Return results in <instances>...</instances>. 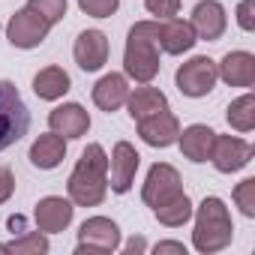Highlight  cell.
Listing matches in <instances>:
<instances>
[{
	"label": "cell",
	"instance_id": "18",
	"mask_svg": "<svg viewBox=\"0 0 255 255\" xmlns=\"http://www.w3.org/2000/svg\"><path fill=\"white\" fill-rule=\"evenodd\" d=\"M213 138L216 132L204 123H192L186 129H180L177 135V144H180V153L189 159V162H207L210 153H213Z\"/></svg>",
	"mask_w": 255,
	"mask_h": 255
},
{
	"label": "cell",
	"instance_id": "19",
	"mask_svg": "<svg viewBox=\"0 0 255 255\" xmlns=\"http://www.w3.org/2000/svg\"><path fill=\"white\" fill-rule=\"evenodd\" d=\"M126 96H129V81H126V75H120V72H108V75H102L99 81H96V87H93V102H96V108H102V111H117L120 105H126Z\"/></svg>",
	"mask_w": 255,
	"mask_h": 255
},
{
	"label": "cell",
	"instance_id": "5",
	"mask_svg": "<svg viewBox=\"0 0 255 255\" xmlns=\"http://www.w3.org/2000/svg\"><path fill=\"white\" fill-rule=\"evenodd\" d=\"M174 81H177V90H180L183 96H189V99H201V96H207V93L216 87V81H219L216 60L198 54V57L180 63Z\"/></svg>",
	"mask_w": 255,
	"mask_h": 255
},
{
	"label": "cell",
	"instance_id": "34",
	"mask_svg": "<svg viewBox=\"0 0 255 255\" xmlns=\"http://www.w3.org/2000/svg\"><path fill=\"white\" fill-rule=\"evenodd\" d=\"M0 252H9V249H6V243H0Z\"/></svg>",
	"mask_w": 255,
	"mask_h": 255
},
{
	"label": "cell",
	"instance_id": "14",
	"mask_svg": "<svg viewBox=\"0 0 255 255\" xmlns=\"http://www.w3.org/2000/svg\"><path fill=\"white\" fill-rule=\"evenodd\" d=\"M72 54L84 72H96L108 63V36L102 30H81L72 45Z\"/></svg>",
	"mask_w": 255,
	"mask_h": 255
},
{
	"label": "cell",
	"instance_id": "27",
	"mask_svg": "<svg viewBox=\"0 0 255 255\" xmlns=\"http://www.w3.org/2000/svg\"><path fill=\"white\" fill-rule=\"evenodd\" d=\"M234 204L240 207V213L243 216H255V177H246V180H240L237 186H234Z\"/></svg>",
	"mask_w": 255,
	"mask_h": 255
},
{
	"label": "cell",
	"instance_id": "15",
	"mask_svg": "<svg viewBox=\"0 0 255 255\" xmlns=\"http://www.w3.org/2000/svg\"><path fill=\"white\" fill-rule=\"evenodd\" d=\"M48 126H51V132H57L66 141H72V138L87 135V129H90V114L78 102H63V105H57L48 114Z\"/></svg>",
	"mask_w": 255,
	"mask_h": 255
},
{
	"label": "cell",
	"instance_id": "22",
	"mask_svg": "<svg viewBox=\"0 0 255 255\" xmlns=\"http://www.w3.org/2000/svg\"><path fill=\"white\" fill-rule=\"evenodd\" d=\"M72 81H69V72L60 69V66H45L33 75V93L45 102H54V99H63L69 93Z\"/></svg>",
	"mask_w": 255,
	"mask_h": 255
},
{
	"label": "cell",
	"instance_id": "31",
	"mask_svg": "<svg viewBox=\"0 0 255 255\" xmlns=\"http://www.w3.org/2000/svg\"><path fill=\"white\" fill-rule=\"evenodd\" d=\"M15 192V174L9 168H0V204H6Z\"/></svg>",
	"mask_w": 255,
	"mask_h": 255
},
{
	"label": "cell",
	"instance_id": "11",
	"mask_svg": "<svg viewBox=\"0 0 255 255\" xmlns=\"http://www.w3.org/2000/svg\"><path fill=\"white\" fill-rule=\"evenodd\" d=\"M72 216H75V204L63 195H45L36 201V210H33V219H36V228L42 234H60L72 225Z\"/></svg>",
	"mask_w": 255,
	"mask_h": 255
},
{
	"label": "cell",
	"instance_id": "17",
	"mask_svg": "<svg viewBox=\"0 0 255 255\" xmlns=\"http://www.w3.org/2000/svg\"><path fill=\"white\" fill-rule=\"evenodd\" d=\"M219 78L228 87H252L255 84V54L249 51H228L222 63H216Z\"/></svg>",
	"mask_w": 255,
	"mask_h": 255
},
{
	"label": "cell",
	"instance_id": "24",
	"mask_svg": "<svg viewBox=\"0 0 255 255\" xmlns=\"http://www.w3.org/2000/svg\"><path fill=\"white\" fill-rule=\"evenodd\" d=\"M225 120H228L231 129H237V132H252V129H255V96H252V93L237 96V99L228 105Z\"/></svg>",
	"mask_w": 255,
	"mask_h": 255
},
{
	"label": "cell",
	"instance_id": "26",
	"mask_svg": "<svg viewBox=\"0 0 255 255\" xmlns=\"http://www.w3.org/2000/svg\"><path fill=\"white\" fill-rule=\"evenodd\" d=\"M27 9H33L36 15H42L54 27L66 15V0H27Z\"/></svg>",
	"mask_w": 255,
	"mask_h": 255
},
{
	"label": "cell",
	"instance_id": "21",
	"mask_svg": "<svg viewBox=\"0 0 255 255\" xmlns=\"http://www.w3.org/2000/svg\"><path fill=\"white\" fill-rule=\"evenodd\" d=\"M66 156V138L57 135V132H48V135H39L33 144H30V162L39 168V171H51L63 162Z\"/></svg>",
	"mask_w": 255,
	"mask_h": 255
},
{
	"label": "cell",
	"instance_id": "6",
	"mask_svg": "<svg viewBox=\"0 0 255 255\" xmlns=\"http://www.w3.org/2000/svg\"><path fill=\"white\" fill-rule=\"evenodd\" d=\"M48 33H51V24L42 18V15H36L33 9H18L9 21H6V39H9V45H15V48H39L45 39H48Z\"/></svg>",
	"mask_w": 255,
	"mask_h": 255
},
{
	"label": "cell",
	"instance_id": "20",
	"mask_svg": "<svg viewBox=\"0 0 255 255\" xmlns=\"http://www.w3.org/2000/svg\"><path fill=\"white\" fill-rule=\"evenodd\" d=\"M126 108H129V117L138 123V120H144V117H150V114H159V111H165L168 108V96L159 90V87H135V90H129V96H126Z\"/></svg>",
	"mask_w": 255,
	"mask_h": 255
},
{
	"label": "cell",
	"instance_id": "30",
	"mask_svg": "<svg viewBox=\"0 0 255 255\" xmlns=\"http://www.w3.org/2000/svg\"><path fill=\"white\" fill-rule=\"evenodd\" d=\"M237 24L246 33L255 30V0H240L237 3Z\"/></svg>",
	"mask_w": 255,
	"mask_h": 255
},
{
	"label": "cell",
	"instance_id": "25",
	"mask_svg": "<svg viewBox=\"0 0 255 255\" xmlns=\"http://www.w3.org/2000/svg\"><path fill=\"white\" fill-rule=\"evenodd\" d=\"M6 249H9L12 255H45L51 246H48V237H45V234L33 231V234H21L18 240L6 243Z\"/></svg>",
	"mask_w": 255,
	"mask_h": 255
},
{
	"label": "cell",
	"instance_id": "13",
	"mask_svg": "<svg viewBox=\"0 0 255 255\" xmlns=\"http://www.w3.org/2000/svg\"><path fill=\"white\" fill-rule=\"evenodd\" d=\"M138 135L150 147H171V144H177V135H180V120L165 108L159 114L138 120Z\"/></svg>",
	"mask_w": 255,
	"mask_h": 255
},
{
	"label": "cell",
	"instance_id": "33",
	"mask_svg": "<svg viewBox=\"0 0 255 255\" xmlns=\"http://www.w3.org/2000/svg\"><path fill=\"white\" fill-rule=\"evenodd\" d=\"M144 249H147L144 237H132L129 243H126V252H132V255H135V252H144Z\"/></svg>",
	"mask_w": 255,
	"mask_h": 255
},
{
	"label": "cell",
	"instance_id": "3",
	"mask_svg": "<svg viewBox=\"0 0 255 255\" xmlns=\"http://www.w3.org/2000/svg\"><path fill=\"white\" fill-rule=\"evenodd\" d=\"M195 228H192V246L204 255H213V252H222L231 237H234V222H231V213L225 207L222 198L210 195L204 198L195 210Z\"/></svg>",
	"mask_w": 255,
	"mask_h": 255
},
{
	"label": "cell",
	"instance_id": "29",
	"mask_svg": "<svg viewBox=\"0 0 255 255\" xmlns=\"http://www.w3.org/2000/svg\"><path fill=\"white\" fill-rule=\"evenodd\" d=\"M144 9L150 15H156L159 21L162 18H174L180 12V0H144Z\"/></svg>",
	"mask_w": 255,
	"mask_h": 255
},
{
	"label": "cell",
	"instance_id": "7",
	"mask_svg": "<svg viewBox=\"0 0 255 255\" xmlns=\"http://www.w3.org/2000/svg\"><path fill=\"white\" fill-rule=\"evenodd\" d=\"M183 192V180H180V171L168 162H156L150 171H147V180L141 186V201L153 210L159 204H165L168 198L180 195Z\"/></svg>",
	"mask_w": 255,
	"mask_h": 255
},
{
	"label": "cell",
	"instance_id": "4",
	"mask_svg": "<svg viewBox=\"0 0 255 255\" xmlns=\"http://www.w3.org/2000/svg\"><path fill=\"white\" fill-rule=\"evenodd\" d=\"M30 129V111L12 81L0 78V153L18 144Z\"/></svg>",
	"mask_w": 255,
	"mask_h": 255
},
{
	"label": "cell",
	"instance_id": "23",
	"mask_svg": "<svg viewBox=\"0 0 255 255\" xmlns=\"http://www.w3.org/2000/svg\"><path fill=\"white\" fill-rule=\"evenodd\" d=\"M192 201H189V195L186 192H180V195H174V198H168L165 204H159V207H153V216L162 222V225H168V228H180V225H186L189 219H192Z\"/></svg>",
	"mask_w": 255,
	"mask_h": 255
},
{
	"label": "cell",
	"instance_id": "2",
	"mask_svg": "<svg viewBox=\"0 0 255 255\" xmlns=\"http://www.w3.org/2000/svg\"><path fill=\"white\" fill-rule=\"evenodd\" d=\"M159 21H135L123 48V72L138 84H150L159 75Z\"/></svg>",
	"mask_w": 255,
	"mask_h": 255
},
{
	"label": "cell",
	"instance_id": "1",
	"mask_svg": "<svg viewBox=\"0 0 255 255\" xmlns=\"http://www.w3.org/2000/svg\"><path fill=\"white\" fill-rule=\"evenodd\" d=\"M69 201L75 207H99L108 192V156L102 144H87L66 180Z\"/></svg>",
	"mask_w": 255,
	"mask_h": 255
},
{
	"label": "cell",
	"instance_id": "8",
	"mask_svg": "<svg viewBox=\"0 0 255 255\" xmlns=\"http://www.w3.org/2000/svg\"><path fill=\"white\" fill-rule=\"evenodd\" d=\"M138 162H141V156H138V150L129 141H117L114 144V150L108 156V186H111V192L126 195L132 189Z\"/></svg>",
	"mask_w": 255,
	"mask_h": 255
},
{
	"label": "cell",
	"instance_id": "10",
	"mask_svg": "<svg viewBox=\"0 0 255 255\" xmlns=\"http://www.w3.org/2000/svg\"><path fill=\"white\" fill-rule=\"evenodd\" d=\"M252 144L246 138H237V135H216L213 138V153H210V162L219 174H234L240 168H246L252 162Z\"/></svg>",
	"mask_w": 255,
	"mask_h": 255
},
{
	"label": "cell",
	"instance_id": "16",
	"mask_svg": "<svg viewBox=\"0 0 255 255\" xmlns=\"http://www.w3.org/2000/svg\"><path fill=\"white\" fill-rule=\"evenodd\" d=\"M156 21H159V18H156ZM156 39H159V51H165V54H186V51H192V45L198 42L192 24L183 21V18H162Z\"/></svg>",
	"mask_w": 255,
	"mask_h": 255
},
{
	"label": "cell",
	"instance_id": "12",
	"mask_svg": "<svg viewBox=\"0 0 255 255\" xmlns=\"http://www.w3.org/2000/svg\"><path fill=\"white\" fill-rule=\"evenodd\" d=\"M192 30L198 39L204 42H216L222 39L225 27H228V15H225V6L219 0H198L195 9H192V18H189Z\"/></svg>",
	"mask_w": 255,
	"mask_h": 255
},
{
	"label": "cell",
	"instance_id": "9",
	"mask_svg": "<svg viewBox=\"0 0 255 255\" xmlns=\"http://www.w3.org/2000/svg\"><path fill=\"white\" fill-rule=\"evenodd\" d=\"M120 246V228L108 216H90L78 228V252H114Z\"/></svg>",
	"mask_w": 255,
	"mask_h": 255
},
{
	"label": "cell",
	"instance_id": "32",
	"mask_svg": "<svg viewBox=\"0 0 255 255\" xmlns=\"http://www.w3.org/2000/svg\"><path fill=\"white\" fill-rule=\"evenodd\" d=\"M153 249H156V252H177V255H186V246L177 243V240H162V243H156Z\"/></svg>",
	"mask_w": 255,
	"mask_h": 255
},
{
	"label": "cell",
	"instance_id": "28",
	"mask_svg": "<svg viewBox=\"0 0 255 255\" xmlns=\"http://www.w3.org/2000/svg\"><path fill=\"white\" fill-rule=\"evenodd\" d=\"M120 6V0H78V9L90 18H111Z\"/></svg>",
	"mask_w": 255,
	"mask_h": 255
}]
</instances>
